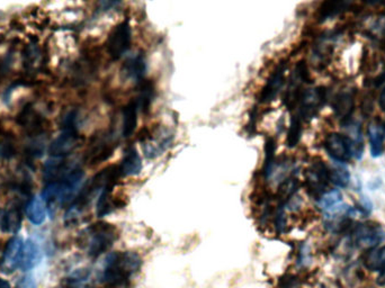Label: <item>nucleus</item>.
I'll return each instance as SVG.
<instances>
[{
  "instance_id": "f257e3e1",
  "label": "nucleus",
  "mask_w": 385,
  "mask_h": 288,
  "mask_svg": "<svg viewBox=\"0 0 385 288\" xmlns=\"http://www.w3.org/2000/svg\"><path fill=\"white\" fill-rule=\"evenodd\" d=\"M142 266V259L135 252H113L106 258L101 270V280L110 288L128 285Z\"/></svg>"
},
{
  "instance_id": "f03ea898",
  "label": "nucleus",
  "mask_w": 385,
  "mask_h": 288,
  "mask_svg": "<svg viewBox=\"0 0 385 288\" xmlns=\"http://www.w3.org/2000/svg\"><path fill=\"white\" fill-rule=\"evenodd\" d=\"M119 238V231L113 224L98 222L83 231V248L90 258L101 257L108 251Z\"/></svg>"
},
{
  "instance_id": "7ed1b4c3",
  "label": "nucleus",
  "mask_w": 385,
  "mask_h": 288,
  "mask_svg": "<svg viewBox=\"0 0 385 288\" xmlns=\"http://www.w3.org/2000/svg\"><path fill=\"white\" fill-rule=\"evenodd\" d=\"M132 44V28L128 19L117 24L106 41V52L113 61H117L130 51Z\"/></svg>"
},
{
  "instance_id": "20e7f679",
  "label": "nucleus",
  "mask_w": 385,
  "mask_h": 288,
  "mask_svg": "<svg viewBox=\"0 0 385 288\" xmlns=\"http://www.w3.org/2000/svg\"><path fill=\"white\" fill-rule=\"evenodd\" d=\"M174 140V134L167 129L159 131H150L148 129L141 130L139 141L144 143V154L148 159H155L165 152Z\"/></svg>"
},
{
  "instance_id": "39448f33",
  "label": "nucleus",
  "mask_w": 385,
  "mask_h": 288,
  "mask_svg": "<svg viewBox=\"0 0 385 288\" xmlns=\"http://www.w3.org/2000/svg\"><path fill=\"white\" fill-rule=\"evenodd\" d=\"M306 184L310 195L320 200L330 184L329 167L322 161L312 163L306 172Z\"/></svg>"
},
{
  "instance_id": "423d86ee",
  "label": "nucleus",
  "mask_w": 385,
  "mask_h": 288,
  "mask_svg": "<svg viewBox=\"0 0 385 288\" xmlns=\"http://www.w3.org/2000/svg\"><path fill=\"white\" fill-rule=\"evenodd\" d=\"M327 99V90L324 87L304 90L302 97L297 105V116L303 121L308 122L319 113Z\"/></svg>"
},
{
  "instance_id": "0eeeda50",
  "label": "nucleus",
  "mask_w": 385,
  "mask_h": 288,
  "mask_svg": "<svg viewBox=\"0 0 385 288\" xmlns=\"http://www.w3.org/2000/svg\"><path fill=\"white\" fill-rule=\"evenodd\" d=\"M324 147L331 159L336 163L345 165L354 158L352 140L347 135L330 133L324 140Z\"/></svg>"
},
{
  "instance_id": "6e6552de",
  "label": "nucleus",
  "mask_w": 385,
  "mask_h": 288,
  "mask_svg": "<svg viewBox=\"0 0 385 288\" xmlns=\"http://www.w3.org/2000/svg\"><path fill=\"white\" fill-rule=\"evenodd\" d=\"M79 134L77 126H64L63 131L58 138L50 144L49 152L53 158H62L70 154L79 143Z\"/></svg>"
},
{
  "instance_id": "1a4fd4ad",
  "label": "nucleus",
  "mask_w": 385,
  "mask_h": 288,
  "mask_svg": "<svg viewBox=\"0 0 385 288\" xmlns=\"http://www.w3.org/2000/svg\"><path fill=\"white\" fill-rule=\"evenodd\" d=\"M286 68H288L286 61H281L278 63L275 70L273 71L272 74L269 76L266 85L260 92L259 103L268 104L277 97L278 94L281 92L282 88L284 86Z\"/></svg>"
},
{
  "instance_id": "9d476101",
  "label": "nucleus",
  "mask_w": 385,
  "mask_h": 288,
  "mask_svg": "<svg viewBox=\"0 0 385 288\" xmlns=\"http://www.w3.org/2000/svg\"><path fill=\"white\" fill-rule=\"evenodd\" d=\"M24 241L21 236H15L7 243L6 248L3 250V258L0 261V269L3 274H12L19 268L21 260V251H23Z\"/></svg>"
},
{
  "instance_id": "9b49d317",
  "label": "nucleus",
  "mask_w": 385,
  "mask_h": 288,
  "mask_svg": "<svg viewBox=\"0 0 385 288\" xmlns=\"http://www.w3.org/2000/svg\"><path fill=\"white\" fill-rule=\"evenodd\" d=\"M122 74L128 81L140 85L147 74V60L144 53L137 52L123 62Z\"/></svg>"
},
{
  "instance_id": "f8f14e48",
  "label": "nucleus",
  "mask_w": 385,
  "mask_h": 288,
  "mask_svg": "<svg viewBox=\"0 0 385 288\" xmlns=\"http://www.w3.org/2000/svg\"><path fill=\"white\" fill-rule=\"evenodd\" d=\"M115 149L113 133H106L97 138V141L92 144V149L89 150L88 161L92 166L98 163H104L113 154Z\"/></svg>"
},
{
  "instance_id": "ddd939ff",
  "label": "nucleus",
  "mask_w": 385,
  "mask_h": 288,
  "mask_svg": "<svg viewBox=\"0 0 385 288\" xmlns=\"http://www.w3.org/2000/svg\"><path fill=\"white\" fill-rule=\"evenodd\" d=\"M355 241L362 247H375L384 240V231L379 225L372 224H359L355 227Z\"/></svg>"
},
{
  "instance_id": "4468645a",
  "label": "nucleus",
  "mask_w": 385,
  "mask_h": 288,
  "mask_svg": "<svg viewBox=\"0 0 385 288\" xmlns=\"http://www.w3.org/2000/svg\"><path fill=\"white\" fill-rule=\"evenodd\" d=\"M367 134L370 138L371 154L374 158L382 156L384 151L385 123L381 120L372 121L367 127Z\"/></svg>"
},
{
  "instance_id": "2eb2a0df",
  "label": "nucleus",
  "mask_w": 385,
  "mask_h": 288,
  "mask_svg": "<svg viewBox=\"0 0 385 288\" xmlns=\"http://www.w3.org/2000/svg\"><path fill=\"white\" fill-rule=\"evenodd\" d=\"M141 169H142V160H141L140 154H139L137 147L130 145L124 151L122 160L119 163V170L121 177L139 175Z\"/></svg>"
},
{
  "instance_id": "dca6fc26",
  "label": "nucleus",
  "mask_w": 385,
  "mask_h": 288,
  "mask_svg": "<svg viewBox=\"0 0 385 288\" xmlns=\"http://www.w3.org/2000/svg\"><path fill=\"white\" fill-rule=\"evenodd\" d=\"M139 111L138 104L135 99L128 101V104L123 107L122 112V135L123 138H131L135 134L137 126H138Z\"/></svg>"
},
{
  "instance_id": "f3484780",
  "label": "nucleus",
  "mask_w": 385,
  "mask_h": 288,
  "mask_svg": "<svg viewBox=\"0 0 385 288\" xmlns=\"http://www.w3.org/2000/svg\"><path fill=\"white\" fill-rule=\"evenodd\" d=\"M41 251L40 247L34 240L28 239L23 245L21 251V260L19 268L23 271H28L40 263Z\"/></svg>"
},
{
  "instance_id": "a211bd4d",
  "label": "nucleus",
  "mask_w": 385,
  "mask_h": 288,
  "mask_svg": "<svg viewBox=\"0 0 385 288\" xmlns=\"http://www.w3.org/2000/svg\"><path fill=\"white\" fill-rule=\"evenodd\" d=\"M354 95L352 92H340L339 95H337L333 101V111L337 116L342 119L345 123L346 121H348L349 116L354 111Z\"/></svg>"
},
{
  "instance_id": "6ab92c4d",
  "label": "nucleus",
  "mask_w": 385,
  "mask_h": 288,
  "mask_svg": "<svg viewBox=\"0 0 385 288\" xmlns=\"http://www.w3.org/2000/svg\"><path fill=\"white\" fill-rule=\"evenodd\" d=\"M139 96L135 99L138 104L139 111L142 114L149 112L150 106L152 104L153 99L156 95L155 83L151 80H144V83L139 85Z\"/></svg>"
},
{
  "instance_id": "aec40b11",
  "label": "nucleus",
  "mask_w": 385,
  "mask_h": 288,
  "mask_svg": "<svg viewBox=\"0 0 385 288\" xmlns=\"http://www.w3.org/2000/svg\"><path fill=\"white\" fill-rule=\"evenodd\" d=\"M26 216L34 225H40L46 221V205L40 197H34L26 205Z\"/></svg>"
},
{
  "instance_id": "412c9836",
  "label": "nucleus",
  "mask_w": 385,
  "mask_h": 288,
  "mask_svg": "<svg viewBox=\"0 0 385 288\" xmlns=\"http://www.w3.org/2000/svg\"><path fill=\"white\" fill-rule=\"evenodd\" d=\"M21 213L19 209H10L3 213L0 220V229L5 233L16 234L21 227Z\"/></svg>"
},
{
  "instance_id": "4be33fe9",
  "label": "nucleus",
  "mask_w": 385,
  "mask_h": 288,
  "mask_svg": "<svg viewBox=\"0 0 385 288\" xmlns=\"http://www.w3.org/2000/svg\"><path fill=\"white\" fill-rule=\"evenodd\" d=\"M364 265L371 271L382 273L385 269V245L367 252L364 258Z\"/></svg>"
},
{
  "instance_id": "5701e85b",
  "label": "nucleus",
  "mask_w": 385,
  "mask_h": 288,
  "mask_svg": "<svg viewBox=\"0 0 385 288\" xmlns=\"http://www.w3.org/2000/svg\"><path fill=\"white\" fill-rule=\"evenodd\" d=\"M330 172V183L335 186L339 188H346L351 181V175H349L348 169L346 168L342 163H336L331 168H329Z\"/></svg>"
},
{
  "instance_id": "b1692460",
  "label": "nucleus",
  "mask_w": 385,
  "mask_h": 288,
  "mask_svg": "<svg viewBox=\"0 0 385 288\" xmlns=\"http://www.w3.org/2000/svg\"><path fill=\"white\" fill-rule=\"evenodd\" d=\"M351 6V3L347 1H326L322 3L320 10H319V19L321 22L326 19H331L338 15L344 10H347Z\"/></svg>"
},
{
  "instance_id": "393cba45",
  "label": "nucleus",
  "mask_w": 385,
  "mask_h": 288,
  "mask_svg": "<svg viewBox=\"0 0 385 288\" xmlns=\"http://www.w3.org/2000/svg\"><path fill=\"white\" fill-rule=\"evenodd\" d=\"M275 140L267 138L265 144V163H264V177L269 179L272 176L273 169L275 168Z\"/></svg>"
},
{
  "instance_id": "a878e982",
  "label": "nucleus",
  "mask_w": 385,
  "mask_h": 288,
  "mask_svg": "<svg viewBox=\"0 0 385 288\" xmlns=\"http://www.w3.org/2000/svg\"><path fill=\"white\" fill-rule=\"evenodd\" d=\"M302 131L303 121L295 114L290 119V129H288V138H286L288 147H297L302 136Z\"/></svg>"
},
{
  "instance_id": "bb28decb",
  "label": "nucleus",
  "mask_w": 385,
  "mask_h": 288,
  "mask_svg": "<svg viewBox=\"0 0 385 288\" xmlns=\"http://www.w3.org/2000/svg\"><path fill=\"white\" fill-rule=\"evenodd\" d=\"M24 58L25 63H26L28 68L35 67V65H39V62L42 58L40 48L35 44H30L25 49Z\"/></svg>"
},
{
  "instance_id": "cd10ccee",
  "label": "nucleus",
  "mask_w": 385,
  "mask_h": 288,
  "mask_svg": "<svg viewBox=\"0 0 385 288\" xmlns=\"http://www.w3.org/2000/svg\"><path fill=\"white\" fill-rule=\"evenodd\" d=\"M15 156V144L10 138L0 142V159H10Z\"/></svg>"
},
{
  "instance_id": "c85d7f7f",
  "label": "nucleus",
  "mask_w": 385,
  "mask_h": 288,
  "mask_svg": "<svg viewBox=\"0 0 385 288\" xmlns=\"http://www.w3.org/2000/svg\"><path fill=\"white\" fill-rule=\"evenodd\" d=\"M37 287V282L34 280L33 277L30 275L21 277L19 282H16L15 288H35Z\"/></svg>"
},
{
  "instance_id": "c756f323",
  "label": "nucleus",
  "mask_w": 385,
  "mask_h": 288,
  "mask_svg": "<svg viewBox=\"0 0 385 288\" xmlns=\"http://www.w3.org/2000/svg\"><path fill=\"white\" fill-rule=\"evenodd\" d=\"M279 288H299V286L295 277L288 276L281 280Z\"/></svg>"
},
{
  "instance_id": "7c9ffc66",
  "label": "nucleus",
  "mask_w": 385,
  "mask_h": 288,
  "mask_svg": "<svg viewBox=\"0 0 385 288\" xmlns=\"http://www.w3.org/2000/svg\"><path fill=\"white\" fill-rule=\"evenodd\" d=\"M373 28H375V31L377 33L385 35V14H383L379 19H377Z\"/></svg>"
},
{
  "instance_id": "2f4dec72",
  "label": "nucleus",
  "mask_w": 385,
  "mask_h": 288,
  "mask_svg": "<svg viewBox=\"0 0 385 288\" xmlns=\"http://www.w3.org/2000/svg\"><path fill=\"white\" fill-rule=\"evenodd\" d=\"M379 105L381 110H382L383 112H385V88L384 90H383L382 94H381V96H379Z\"/></svg>"
},
{
  "instance_id": "473e14b6",
  "label": "nucleus",
  "mask_w": 385,
  "mask_h": 288,
  "mask_svg": "<svg viewBox=\"0 0 385 288\" xmlns=\"http://www.w3.org/2000/svg\"><path fill=\"white\" fill-rule=\"evenodd\" d=\"M376 282L381 286L385 285V269L383 270L382 273H381V275H379V278L376 280Z\"/></svg>"
},
{
  "instance_id": "72a5a7b5",
  "label": "nucleus",
  "mask_w": 385,
  "mask_h": 288,
  "mask_svg": "<svg viewBox=\"0 0 385 288\" xmlns=\"http://www.w3.org/2000/svg\"><path fill=\"white\" fill-rule=\"evenodd\" d=\"M0 288H10V284L5 279L0 278Z\"/></svg>"
},
{
  "instance_id": "f704fd0d",
  "label": "nucleus",
  "mask_w": 385,
  "mask_h": 288,
  "mask_svg": "<svg viewBox=\"0 0 385 288\" xmlns=\"http://www.w3.org/2000/svg\"><path fill=\"white\" fill-rule=\"evenodd\" d=\"M62 288H63V287H62Z\"/></svg>"
}]
</instances>
